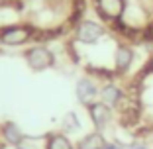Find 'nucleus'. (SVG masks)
Here are the masks:
<instances>
[{"label": "nucleus", "mask_w": 153, "mask_h": 149, "mask_svg": "<svg viewBox=\"0 0 153 149\" xmlns=\"http://www.w3.org/2000/svg\"><path fill=\"white\" fill-rule=\"evenodd\" d=\"M110 37H112L110 27L96 16H92V18L81 16L73 22L71 30H69V41L73 45H82V47L100 45L104 41H108Z\"/></svg>", "instance_id": "f257e3e1"}, {"label": "nucleus", "mask_w": 153, "mask_h": 149, "mask_svg": "<svg viewBox=\"0 0 153 149\" xmlns=\"http://www.w3.org/2000/svg\"><path fill=\"white\" fill-rule=\"evenodd\" d=\"M33 41H37V30L26 20L0 27V49H26Z\"/></svg>", "instance_id": "f03ea898"}, {"label": "nucleus", "mask_w": 153, "mask_h": 149, "mask_svg": "<svg viewBox=\"0 0 153 149\" xmlns=\"http://www.w3.org/2000/svg\"><path fill=\"white\" fill-rule=\"evenodd\" d=\"M24 61L33 73H43L57 67V51L47 41H33L24 49Z\"/></svg>", "instance_id": "7ed1b4c3"}, {"label": "nucleus", "mask_w": 153, "mask_h": 149, "mask_svg": "<svg viewBox=\"0 0 153 149\" xmlns=\"http://www.w3.org/2000/svg\"><path fill=\"white\" fill-rule=\"evenodd\" d=\"M137 43L131 41H118L114 47V55H112V73L116 79L128 77L131 75L135 67V59H137Z\"/></svg>", "instance_id": "20e7f679"}, {"label": "nucleus", "mask_w": 153, "mask_h": 149, "mask_svg": "<svg viewBox=\"0 0 153 149\" xmlns=\"http://www.w3.org/2000/svg\"><path fill=\"white\" fill-rule=\"evenodd\" d=\"M128 0H90V8L98 20H102L108 27L122 22V16L126 12Z\"/></svg>", "instance_id": "39448f33"}, {"label": "nucleus", "mask_w": 153, "mask_h": 149, "mask_svg": "<svg viewBox=\"0 0 153 149\" xmlns=\"http://www.w3.org/2000/svg\"><path fill=\"white\" fill-rule=\"evenodd\" d=\"M100 85L102 82L98 79H94L92 75L85 73L82 77L76 79L75 82V94H76V100L82 104V106H90L92 102L98 100V92H100Z\"/></svg>", "instance_id": "423d86ee"}, {"label": "nucleus", "mask_w": 153, "mask_h": 149, "mask_svg": "<svg viewBox=\"0 0 153 149\" xmlns=\"http://www.w3.org/2000/svg\"><path fill=\"white\" fill-rule=\"evenodd\" d=\"M86 110H88L90 122L94 124V128L98 131H104V130H106V128L112 124L114 114H116V110H114L112 106H108V104H104L102 100L92 102L90 106H86Z\"/></svg>", "instance_id": "0eeeda50"}, {"label": "nucleus", "mask_w": 153, "mask_h": 149, "mask_svg": "<svg viewBox=\"0 0 153 149\" xmlns=\"http://www.w3.org/2000/svg\"><path fill=\"white\" fill-rule=\"evenodd\" d=\"M126 98V86H122L116 79H108L100 85V92H98V100H102L104 104L112 106L114 110L122 104V100Z\"/></svg>", "instance_id": "6e6552de"}, {"label": "nucleus", "mask_w": 153, "mask_h": 149, "mask_svg": "<svg viewBox=\"0 0 153 149\" xmlns=\"http://www.w3.org/2000/svg\"><path fill=\"white\" fill-rule=\"evenodd\" d=\"M0 136H2L4 143L14 145V147H18V145L26 139L22 128H20L18 124H14V122H4L2 124V126H0Z\"/></svg>", "instance_id": "1a4fd4ad"}, {"label": "nucleus", "mask_w": 153, "mask_h": 149, "mask_svg": "<svg viewBox=\"0 0 153 149\" xmlns=\"http://www.w3.org/2000/svg\"><path fill=\"white\" fill-rule=\"evenodd\" d=\"M106 143H108V141H106L104 133L98 131V130H94V131H90V133H86L85 137H81L79 143L75 145V149H104Z\"/></svg>", "instance_id": "9d476101"}, {"label": "nucleus", "mask_w": 153, "mask_h": 149, "mask_svg": "<svg viewBox=\"0 0 153 149\" xmlns=\"http://www.w3.org/2000/svg\"><path fill=\"white\" fill-rule=\"evenodd\" d=\"M45 149H75V145L67 133L59 131V133H49L45 137Z\"/></svg>", "instance_id": "9b49d317"}, {"label": "nucleus", "mask_w": 153, "mask_h": 149, "mask_svg": "<svg viewBox=\"0 0 153 149\" xmlns=\"http://www.w3.org/2000/svg\"><path fill=\"white\" fill-rule=\"evenodd\" d=\"M81 128V120L75 112H67L63 118V133H73Z\"/></svg>", "instance_id": "f8f14e48"}, {"label": "nucleus", "mask_w": 153, "mask_h": 149, "mask_svg": "<svg viewBox=\"0 0 153 149\" xmlns=\"http://www.w3.org/2000/svg\"><path fill=\"white\" fill-rule=\"evenodd\" d=\"M143 43L153 45V20H151V24L145 27V32H143Z\"/></svg>", "instance_id": "ddd939ff"}, {"label": "nucleus", "mask_w": 153, "mask_h": 149, "mask_svg": "<svg viewBox=\"0 0 153 149\" xmlns=\"http://www.w3.org/2000/svg\"><path fill=\"white\" fill-rule=\"evenodd\" d=\"M140 75H153V49H151V53H149L147 61H145V65H143V71H141Z\"/></svg>", "instance_id": "4468645a"}, {"label": "nucleus", "mask_w": 153, "mask_h": 149, "mask_svg": "<svg viewBox=\"0 0 153 149\" xmlns=\"http://www.w3.org/2000/svg\"><path fill=\"white\" fill-rule=\"evenodd\" d=\"M16 149H37V145L33 143L32 139H27V137H26V139H24V141H22V143H20Z\"/></svg>", "instance_id": "2eb2a0df"}, {"label": "nucleus", "mask_w": 153, "mask_h": 149, "mask_svg": "<svg viewBox=\"0 0 153 149\" xmlns=\"http://www.w3.org/2000/svg\"><path fill=\"white\" fill-rule=\"evenodd\" d=\"M104 149H124V145L118 143V141H108V143L104 145Z\"/></svg>", "instance_id": "dca6fc26"}]
</instances>
